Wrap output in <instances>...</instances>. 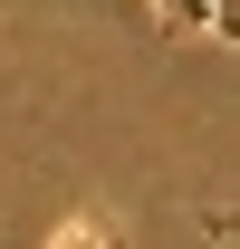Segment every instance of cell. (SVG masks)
I'll return each mask as SVG.
<instances>
[{
	"label": "cell",
	"mask_w": 240,
	"mask_h": 249,
	"mask_svg": "<svg viewBox=\"0 0 240 249\" xmlns=\"http://www.w3.org/2000/svg\"><path fill=\"white\" fill-rule=\"evenodd\" d=\"M211 230H221V240H240V211H211Z\"/></svg>",
	"instance_id": "1"
}]
</instances>
